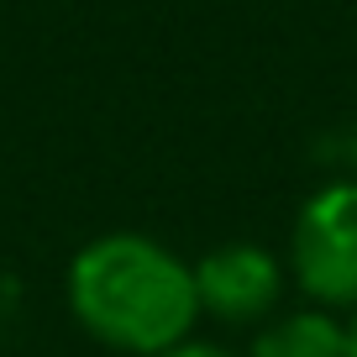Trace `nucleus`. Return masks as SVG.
Masks as SVG:
<instances>
[{"mask_svg": "<svg viewBox=\"0 0 357 357\" xmlns=\"http://www.w3.org/2000/svg\"><path fill=\"white\" fill-rule=\"evenodd\" d=\"M68 305L95 342L137 357L178 347L200 315L195 268L137 231H111L79 247L68 268Z\"/></svg>", "mask_w": 357, "mask_h": 357, "instance_id": "f257e3e1", "label": "nucleus"}, {"mask_svg": "<svg viewBox=\"0 0 357 357\" xmlns=\"http://www.w3.org/2000/svg\"><path fill=\"white\" fill-rule=\"evenodd\" d=\"M289 268L321 310H357V184H326L300 205Z\"/></svg>", "mask_w": 357, "mask_h": 357, "instance_id": "f03ea898", "label": "nucleus"}, {"mask_svg": "<svg viewBox=\"0 0 357 357\" xmlns=\"http://www.w3.org/2000/svg\"><path fill=\"white\" fill-rule=\"evenodd\" d=\"M284 289V273H279V257L263 252L252 242H231V247H215L195 263V294H200V310L215 315V321H263L273 305H279Z\"/></svg>", "mask_w": 357, "mask_h": 357, "instance_id": "7ed1b4c3", "label": "nucleus"}, {"mask_svg": "<svg viewBox=\"0 0 357 357\" xmlns=\"http://www.w3.org/2000/svg\"><path fill=\"white\" fill-rule=\"evenodd\" d=\"M252 357H347V326L331 310H294L263 326Z\"/></svg>", "mask_w": 357, "mask_h": 357, "instance_id": "20e7f679", "label": "nucleus"}, {"mask_svg": "<svg viewBox=\"0 0 357 357\" xmlns=\"http://www.w3.org/2000/svg\"><path fill=\"white\" fill-rule=\"evenodd\" d=\"M158 357H231V352H221V347H211V342H178V347H168V352H158Z\"/></svg>", "mask_w": 357, "mask_h": 357, "instance_id": "39448f33", "label": "nucleus"}, {"mask_svg": "<svg viewBox=\"0 0 357 357\" xmlns=\"http://www.w3.org/2000/svg\"><path fill=\"white\" fill-rule=\"evenodd\" d=\"M347 357H357V315H352V326H347Z\"/></svg>", "mask_w": 357, "mask_h": 357, "instance_id": "423d86ee", "label": "nucleus"}, {"mask_svg": "<svg viewBox=\"0 0 357 357\" xmlns=\"http://www.w3.org/2000/svg\"><path fill=\"white\" fill-rule=\"evenodd\" d=\"M352 158H357V142H352Z\"/></svg>", "mask_w": 357, "mask_h": 357, "instance_id": "0eeeda50", "label": "nucleus"}]
</instances>
